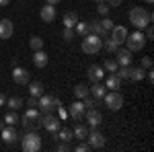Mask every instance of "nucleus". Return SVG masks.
Returning a JSON list of instances; mask_svg holds the SVG:
<instances>
[{
	"mask_svg": "<svg viewBox=\"0 0 154 152\" xmlns=\"http://www.w3.org/2000/svg\"><path fill=\"white\" fill-rule=\"evenodd\" d=\"M62 37H64V41H72V39H74V29H68V27H64V31H62Z\"/></svg>",
	"mask_w": 154,
	"mask_h": 152,
	"instance_id": "nucleus-36",
	"label": "nucleus"
},
{
	"mask_svg": "<svg viewBox=\"0 0 154 152\" xmlns=\"http://www.w3.org/2000/svg\"><path fill=\"white\" fill-rule=\"evenodd\" d=\"M56 150H58V152H68V150H70V146H68V142H60L58 146H56Z\"/></svg>",
	"mask_w": 154,
	"mask_h": 152,
	"instance_id": "nucleus-41",
	"label": "nucleus"
},
{
	"mask_svg": "<svg viewBox=\"0 0 154 152\" xmlns=\"http://www.w3.org/2000/svg\"><path fill=\"white\" fill-rule=\"evenodd\" d=\"M119 86H121V78H119L115 72H109V76H107V80H105V88L117 91Z\"/></svg>",
	"mask_w": 154,
	"mask_h": 152,
	"instance_id": "nucleus-20",
	"label": "nucleus"
},
{
	"mask_svg": "<svg viewBox=\"0 0 154 152\" xmlns=\"http://www.w3.org/2000/svg\"><path fill=\"white\" fill-rule=\"evenodd\" d=\"M109 8H111V6H109V4H107V2H99V6H97V11L101 12V14H109Z\"/></svg>",
	"mask_w": 154,
	"mask_h": 152,
	"instance_id": "nucleus-38",
	"label": "nucleus"
},
{
	"mask_svg": "<svg viewBox=\"0 0 154 152\" xmlns=\"http://www.w3.org/2000/svg\"><path fill=\"white\" fill-rule=\"evenodd\" d=\"M21 148L25 152H39L41 150V138H39V134L37 132H27L23 136Z\"/></svg>",
	"mask_w": 154,
	"mask_h": 152,
	"instance_id": "nucleus-2",
	"label": "nucleus"
},
{
	"mask_svg": "<svg viewBox=\"0 0 154 152\" xmlns=\"http://www.w3.org/2000/svg\"><path fill=\"white\" fill-rule=\"evenodd\" d=\"M105 136H103V134H101V132H97V129H91V132H88V136H86V144H88V146H91V148H97V150H99V148H103V146H105Z\"/></svg>",
	"mask_w": 154,
	"mask_h": 152,
	"instance_id": "nucleus-8",
	"label": "nucleus"
},
{
	"mask_svg": "<svg viewBox=\"0 0 154 152\" xmlns=\"http://www.w3.org/2000/svg\"><path fill=\"white\" fill-rule=\"evenodd\" d=\"M123 0H109V6H119Z\"/></svg>",
	"mask_w": 154,
	"mask_h": 152,
	"instance_id": "nucleus-46",
	"label": "nucleus"
},
{
	"mask_svg": "<svg viewBox=\"0 0 154 152\" xmlns=\"http://www.w3.org/2000/svg\"><path fill=\"white\" fill-rule=\"evenodd\" d=\"M103 47H105L107 51H109V54H115V51H117L119 47H121V43H117V41H115V39H113V37H109V39H103Z\"/></svg>",
	"mask_w": 154,
	"mask_h": 152,
	"instance_id": "nucleus-25",
	"label": "nucleus"
},
{
	"mask_svg": "<svg viewBox=\"0 0 154 152\" xmlns=\"http://www.w3.org/2000/svg\"><path fill=\"white\" fill-rule=\"evenodd\" d=\"M29 45H31V49H33V51L43 49V39H41V37H37V35H33L31 39H29Z\"/></svg>",
	"mask_w": 154,
	"mask_h": 152,
	"instance_id": "nucleus-30",
	"label": "nucleus"
},
{
	"mask_svg": "<svg viewBox=\"0 0 154 152\" xmlns=\"http://www.w3.org/2000/svg\"><path fill=\"white\" fill-rule=\"evenodd\" d=\"M58 105H62V103H60V99L49 97V95H41V97H39V101H37V107H39V111H41L43 115H45V113H51Z\"/></svg>",
	"mask_w": 154,
	"mask_h": 152,
	"instance_id": "nucleus-6",
	"label": "nucleus"
},
{
	"mask_svg": "<svg viewBox=\"0 0 154 152\" xmlns=\"http://www.w3.org/2000/svg\"><path fill=\"white\" fill-rule=\"evenodd\" d=\"M2 140L6 142V144H14V142L19 140L17 129L12 128V126H4V129H2Z\"/></svg>",
	"mask_w": 154,
	"mask_h": 152,
	"instance_id": "nucleus-17",
	"label": "nucleus"
},
{
	"mask_svg": "<svg viewBox=\"0 0 154 152\" xmlns=\"http://www.w3.org/2000/svg\"><path fill=\"white\" fill-rule=\"evenodd\" d=\"M74 29H76V33H78L80 37H84V35H88V33H91L88 23H76V27H74Z\"/></svg>",
	"mask_w": 154,
	"mask_h": 152,
	"instance_id": "nucleus-31",
	"label": "nucleus"
},
{
	"mask_svg": "<svg viewBox=\"0 0 154 152\" xmlns=\"http://www.w3.org/2000/svg\"><path fill=\"white\" fill-rule=\"evenodd\" d=\"M95 2H105V0H95Z\"/></svg>",
	"mask_w": 154,
	"mask_h": 152,
	"instance_id": "nucleus-52",
	"label": "nucleus"
},
{
	"mask_svg": "<svg viewBox=\"0 0 154 152\" xmlns=\"http://www.w3.org/2000/svg\"><path fill=\"white\" fill-rule=\"evenodd\" d=\"M6 126H14V123H19V117H17V113L14 111H8L6 115H4V119H2Z\"/></svg>",
	"mask_w": 154,
	"mask_h": 152,
	"instance_id": "nucleus-33",
	"label": "nucleus"
},
{
	"mask_svg": "<svg viewBox=\"0 0 154 152\" xmlns=\"http://www.w3.org/2000/svg\"><path fill=\"white\" fill-rule=\"evenodd\" d=\"M45 2H48V4H51V6H56V4H60V2H62V0H45Z\"/></svg>",
	"mask_w": 154,
	"mask_h": 152,
	"instance_id": "nucleus-48",
	"label": "nucleus"
},
{
	"mask_svg": "<svg viewBox=\"0 0 154 152\" xmlns=\"http://www.w3.org/2000/svg\"><path fill=\"white\" fill-rule=\"evenodd\" d=\"M115 54H117V60H115L117 66H130L131 64V58H134V56H131L130 49H121V47H119Z\"/></svg>",
	"mask_w": 154,
	"mask_h": 152,
	"instance_id": "nucleus-15",
	"label": "nucleus"
},
{
	"mask_svg": "<svg viewBox=\"0 0 154 152\" xmlns=\"http://www.w3.org/2000/svg\"><path fill=\"white\" fill-rule=\"evenodd\" d=\"M6 105L14 111V109H19V107L23 105V99H21V97H11V99H6Z\"/></svg>",
	"mask_w": 154,
	"mask_h": 152,
	"instance_id": "nucleus-32",
	"label": "nucleus"
},
{
	"mask_svg": "<svg viewBox=\"0 0 154 152\" xmlns=\"http://www.w3.org/2000/svg\"><path fill=\"white\" fill-rule=\"evenodd\" d=\"M144 37H146V39H152V37H154V31H152V25H148V31H146V35H144Z\"/></svg>",
	"mask_w": 154,
	"mask_h": 152,
	"instance_id": "nucleus-44",
	"label": "nucleus"
},
{
	"mask_svg": "<svg viewBox=\"0 0 154 152\" xmlns=\"http://www.w3.org/2000/svg\"><path fill=\"white\" fill-rule=\"evenodd\" d=\"M125 43H128V49H130V51H142L144 45H146V37H144V33L138 29L136 33H131V35L125 37Z\"/></svg>",
	"mask_w": 154,
	"mask_h": 152,
	"instance_id": "nucleus-5",
	"label": "nucleus"
},
{
	"mask_svg": "<svg viewBox=\"0 0 154 152\" xmlns=\"http://www.w3.org/2000/svg\"><path fill=\"white\" fill-rule=\"evenodd\" d=\"M146 2H148V4H152V0H146Z\"/></svg>",
	"mask_w": 154,
	"mask_h": 152,
	"instance_id": "nucleus-51",
	"label": "nucleus"
},
{
	"mask_svg": "<svg viewBox=\"0 0 154 152\" xmlns=\"http://www.w3.org/2000/svg\"><path fill=\"white\" fill-rule=\"evenodd\" d=\"M72 136L76 138V140H86V136H88V128L86 126H76V128L72 129Z\"/></svg>",
	"mask_w": 154,
	"mask_h": 152,
	"instance_id": "nucleus-28",
	"label": "nucleus"
},
{
	"mask_svg": "<svg viewBox=\"0 0 154 152\" xmlns=\"http://www.w3.org/2000/svg\"><path fill=\"white\" fill-rule=\"evenodd\" d=\"M54 138L58 142H70L74 136H72V129H58V132H54Z\"/></svg>",
	"mask_w": 154,
	"mask_h": 152,
	"instance_id": "nucleus-23",
	"label": "nucleus"
},
{
	"mask_svg": "<svg viewBox=\"0 0 154 152\" xmlns=\"http://www.w3.org/2000/svg\"><path fill=\"white\" fill-rule=\"evenodd\" d=\"M84 113H86V121H88V126H91L93 129H97L99 126H101V121H103V115H101L97 109H93V107H91V109H88V111H84Z\"/></svg>",
	"mask_w": 154,
	"mask_h": 152,
	"instance_id": "nucleus-12",
	"label": "nucleus"
},
{
	"mask_svg": "<svg viewBox=\"0 0 154 152\" xmlns=\"http://www.w3.org/2000/svg\"><path fill=\"white\" fill-rule=\"evenodd\" d=\"M8 2H11V0H0V6H6Z\"/></svg>",
	"mask_w": 154,
	"mask_h": 152,
	"instance_id": "nucleus-49",
	"label": "nucleus"
},
{
	"mask_svg": "<svg viewBox=\"0 0 154 152\" xmlns=\"http://www.w3.org/2000/svg\"><path fill=\"white\" fill-rule=\"evenodd\" d=\"M62 23H64V27H68V29H74L76 27V23H78V17H76V12H66L64 14V19H62Z\"/></svg>",
	"mask_w": 154,
	"mask_h": 152,
	"instance_id": "nucleus-22",
	"label": "nucleus"
},
{
	"mask_svg": "<svg viewBox=\"0 0 154 152\" xmlns=\"http://www.w3.org/2000/svg\"><path fill=\"white\" fill-rule=\"evenodd\" d=\"M130 23L136 27V29H144L152 23V12H148L144 6H136L130 11Z\"/></svg>",
	"mask_w": 154,
	"mask_h": 152,
	"instance_id": "nucleus-1",
	"label": "nucleus"
},
{
	"mask_svg": "<svg viewBox=\"0 0 154 152\" xmlns=\"http://www.w3.org/2000/svg\"><path fill=\"white\" fill-rule=\"evenodd\" d=\"M12 80L17 82V84H29L31 74L25 68H21V66H12Z\"/></svg>",
	"mask_w": 154,
	"mask_h": 152,
	"instance_id": "nucleus-10",
	"label": "nucleus"
},
{
	"mask_svg": "<svg viewBox=\"0 0 154 152\" xmlns=\"http://www.w3.org/2000/svg\"><path fill=\"white\" fill-rule=\"evenodd\" d=\"M103 101H105L109 111H119L123 107V95L119 93V91H109V93H105Z\"/></svg>",
	"mask_w": 154,
	"mask_h": 152,
	"instance_id": "nucleus-4",
	"label": "nucleus"
},
{
	"mask_svg": "<svg viewBox=\"0 0 154 152\" xmlns=\"http://www.w3.org/2000/svg\"><path fill=\"white\" fill-rule=\"evenodd\" d=\"M2 105H6V97L0 93V107H2Z\"/></svg>",
	"mask_w": 154,
	"mask_h": 152,
	"instance_id": "nucleus-47",
	"label": "nucleus"
},
{
	"mask_svg": "<svg viewBox=\"0 0 154 152\" xmlns=\"http://www.w3.org/2000/svg\"><path fill=\"white\" fill-rule=\"evenodd\" d=\"M101 25H103V29H105V31H111V29H113V21H111L109 17H107V19H103V21H101Z\"/></svg>",
	"mask_w": 154,
	"mask_h": 152,
	"instance_id": "nucleus-40",
	"label": "nucleus"
},
{
	"mask_svg": "<svg viewBox=\"0 0 154 152\" xmlns=\"http://www.w3.org/2000/svg\"><path fill=\"white\" fill-rule=\"evenodd\" d=\"M39 123L48 129V132H51V134H54V132H58V129H60V117L51 115V113H45V115L39 119Z\"/></svg>",
	"mask_w": 154,
	"mask_h": 152,
	"instance_id": "nucleus-9",
	"label": "nucleus"
},
{
	"mask_svg": "<svg viewBox=\"0 0 154 152\" xmlns=\"http://www.w3.org/2000/svg\"><path fill=\"white\" fill-rule=\"evenodd\" d=\"M128 35H130V33H128V29H125L123 25H113V29H111V37H113L117 43H123Z\"/></svg>",
	"mask_w": 154,
	"mask_h": 152,
	"instance_id": "nucleus-14",
	"label": "nucleus"
},
{
	"mask_svg": "<svg viewBox=\"0 0 154 152\" xmlns=\"http://www.w3.org/2000/svg\"><path fill=\"white\" fill-rule=\"evenodd\" d=\"M41 19H43V23H54L56 21V6H51V4H45L43 8H41Z\"/></svg>",
	"mask_w": 154,
	"mask_h": 152,
	"instance_id": "nucleus-18",
	"label": "nucleus"
},
{
	"mask_svg": "<svg viewBox=\"0 0 154 152\" xmlns=\"http://www.w3.org/2000/svg\"><path fill=\"white\" fill-rule=\"evenodd\" d=\"M29 93H31V97H41L43 95V84L39 80H29Z\"/></svg>",
	"mask_w": 154,
	"mask_h": 152,
	"instance_id": "nucleus-26",
	"label": "nucleus"
},
{
	"mask_svg": "<svg viewBox=\"0 0 154 152\" xmlns=\"http://www.w3.org/2000/svg\"><path fill=\"white\" fill-rule=\"evenodd\" d=\"M56 109L60 111V119H66V117H68V111H64V109H62V105H58Z\"/></svg>",
	"mask_w": 154,
	"mask_h": 152,
	"instance_id": "nucleus-43",
	"label": "nucleus"
},
{
	"mask_svg": "<svg viewBox=\"0 0 154 152\" xmlns=\"http://www.w3.org/2000/svg\"><path fill=\"white\" fill-rule=\"evenodd\" d=\"M84 111H86L84 103L80 101V99H76V101L70 105V109H68V117H72V119H76V121H78V119H82Z\"/></svg>",
	"mask_w": 154,
	"mask_h": 152,
	"instance_id": "nucleus-11",
	"label": "nucleus"
},
{
	"mask_svg": "<svg viewBox=\"0 0 154 152\" xmlns=\"http://www.w3.org/2000/svg\"><path fill=\"white\" fill-rule=\"evenodd\" d=\"M86 95H88V86H86V84L80 82V84L74 86V97H76V99H84Z\"/></svg>",
	"mask_w": 154,
	"mask_h": 152,
	"instance_id": "nucleus-29",
	"label": "nucleus"
},
{
	"mask_svg": "<svg viewBox=\"0 0 154 152\" xmlns=\"http://www.w3.org/2000/svg\"><path fill=\"white\" fill-rule=\"evenodd\" d=\"M103 76H105L103 66H97V64H93V66L88 68V80H91V82H101V80H103Z\"/></svg>",
	"mask_w": 154,
	"mask_h": 152,
	"instance_id": "nucleus-16",
	"label": "nucleus"
},
{
	"mask_svg": "<svg viewBox=\"0 0 154 152\" xmlns=\"http://www.w3.org/2000/svg\"><path fill=\"white\" fill-rule=\"evenodd\" d=\"M88 27H91V33H95V35H99L101 39H105V37H107V31L103 29V25H101V21H93V23H88Z\"/></svg>",
	"mask_w": 154,
	"mask_h": 152,
	"instance_id": "nucleus-24",
	"label": "nucleus"
},
{
	"mask_svg": "<svg viewBox=\"0 0 154 152\" xmlns=\"http://www.w3.org/2000/svg\"><path fill=\"white\" fill-rule=\"evenodd\" d=\"M39 119H41V111L37 109V107H27V111H25L23 115V126H37L39 123Z\"/></svg>",
	"mask_w": 154,
	"mask_h": 152,
	"instance_id": "nucleus-7",
	"label": "nucleus"
},
{
	"mask_svg": "<svg viewBox=\"0 0 154 152\" xmlns=\"http://www.w3.org/2000/svg\"><path fill=\"white\" fill-rule=\"evenodd\" d=\"M115 74H117L121 80H123V78H128V76H130V66H119L117 70H115Z\"/></svg>",
	"mask_w": 154,
	"mask_h": 152,
	"instance_id": "nucleus-35",
	"label": "nucleus"
},
{
	"mask_svg": "<svg viewBox=\"0 0 154 152\" xmlns=\"http://www.w3.org/2000/svg\"><path fill=\"white\" fill-rule=\"evenodd\" d=\"M27 107H37V99L35 97H31V99L27 101Z\"/></svg>",
	"mask_w": 154,
	"mask_h": 152,
	"instance_id": "nucleus-45",
	"label": "nucleus"
},
{
	"mask_svg": "<svg viewBox=\"0 0 154 152\" xmlns=\"http://www.w3.org/2000/svg\"><path fill=\"white\" fill-rule=\"evenodd\" d=\"M12 31H14V25L11 19H2L0 21V39H11Z\"/></svg>",
	"mask_w": 154,
	"mask_h": 152,
	"instance_id": "nucleus-13",
	"label": "nucleus"
},
{
	"mask_svg": "<svg viewBox=\"0 0 154 152\" xmlns=\"http://www.w3.org/2000/svg\"><path fill=\"white\" fill-rule=\"evenodd\" d=\"M142 68L144 70H150V68H152V58H150V56H144L142 58Z\"/></svg>",
	"mask_w": 154,
	"mask_h": 152,
	"instance_id": "nucleus-39",
	"label": "nucleus"
},
{
	"mask_svg": "<svg viewBox=\"0 0 154 152\" xmlns=\"http://www.w3.org/2000/svg\"><path fill=\"white\" fill-rule=\"evenodd\" d=\"M144 76H146V70L140 66V68H130V76H128V78H130V80H134V82H140Z\"/></svg>",
	"mask_w": 154,
	"mask_h": 152,
	"instance_id": "nucleus-27",
	"label": "nucleus"
},
{
	"mask_svg": "<svg viewBox=\"0 0 154 152\" xmlns=\"http://www.w3.org/2000/svg\"><path fill=\"white\" fill-rule=\"evenodd\" d=\"M4 126H6V123H4V121H0V132L4 129Z\"/></svg>",
	"mask_w": 154,
	"mask_h": 152,
	"instance_id": "nucleus-50",
	"label": "nucleus"
},
{
	"mask_svg": "<svg viewBox=\"0 0 154 152\" xmlns=\"http://www.w3.org/2000/svg\"><path fill=\"white\" fill-rule=\"evenodd\" d=\"M103 47V39L99 35H95V33H88V35L82 37V51L84 54H97L99 49Z\"/></svg>",
	"mask_w": 154,
	"mask_h": 152,
	"instance_id": "nucleus-3",
	"label": "nucleus"
},
{
	"mask_svg": "<svg viewBox=\"0 0 154 152\" xmlns=\"http://www.w3.org/2000/svg\"><path fill=\"white\" fill-rule=\"evenodd\" d=\"M105 93H107V88H105V84H101V82H93V88H88V95H93L97 101H101L105 97Z\"/></svg>",
	"mask_w": 154,
	"mask_h": 152,
	"instance_id": "nucleus-21",
	"label": "nucleus"
},
{
	"mask_svg": "<svg viewBox=\"0 0 154 152\" xmlns=\"http://www.w3.org/2000/svg\"><path fill=\"white\" fill-rule=\"evenodd\" d=\"M119 66H117V62L115 60H105V64H103V70H107V72H115Z\"/></svg>",
	"mask_w": 154,
	"mask_h": 152,
	"instance_id": "nucleus-34",
	"label": "nucleus"
},
{
	"mask_svg": "<svg viewBox=\"0 0 154 152\" xmlns=\"http://www.w3.org/2000/svg\"><path fill=\"white\" fill-rule=\"evenodd\" d=\"M74 150H76V152H88V150H91V146H88V144H78Z\"/></svg>",
	"mask_w": 154,
	"mask_h": 152,
	"instance_id": "nucleus-42",
	"label": "nucleus"
},
{
	"mask_svg": "<svg viewBox=\"0 0 154 152\" xmlns=\"http://www.w3.org/2000/svg\"><path fill=\"white\" fill-rule=\"evenodd\" d=\"M82 103H84V107H86V109H91V107H95L97 103H99V101H97L95 97H93V99H91V97H88V95H86V97H84V99H82Z\"/></svg>",
	"mask_w": 154,
	"mask_h": 152,
	"instance_id": "nucleus-37",
	"label": "nucleus"
},
{
	"mask_svg": "<svg viewBox=\"0 0 154 152\" xmlns=\"http://www.w3.org/2000/svg\"><path fill=\"white\" fill-rule=\"evenodd\" d=\"M48 54L43 51V49H37L35 54H33V64H35L37 68H45L48 66Z\"/></svg>",
	"mask_w": 154,
	"mask_h": 152,
	"instance_id": "nucleus-19",
	"label": "nucleus"
}]
</instances>
